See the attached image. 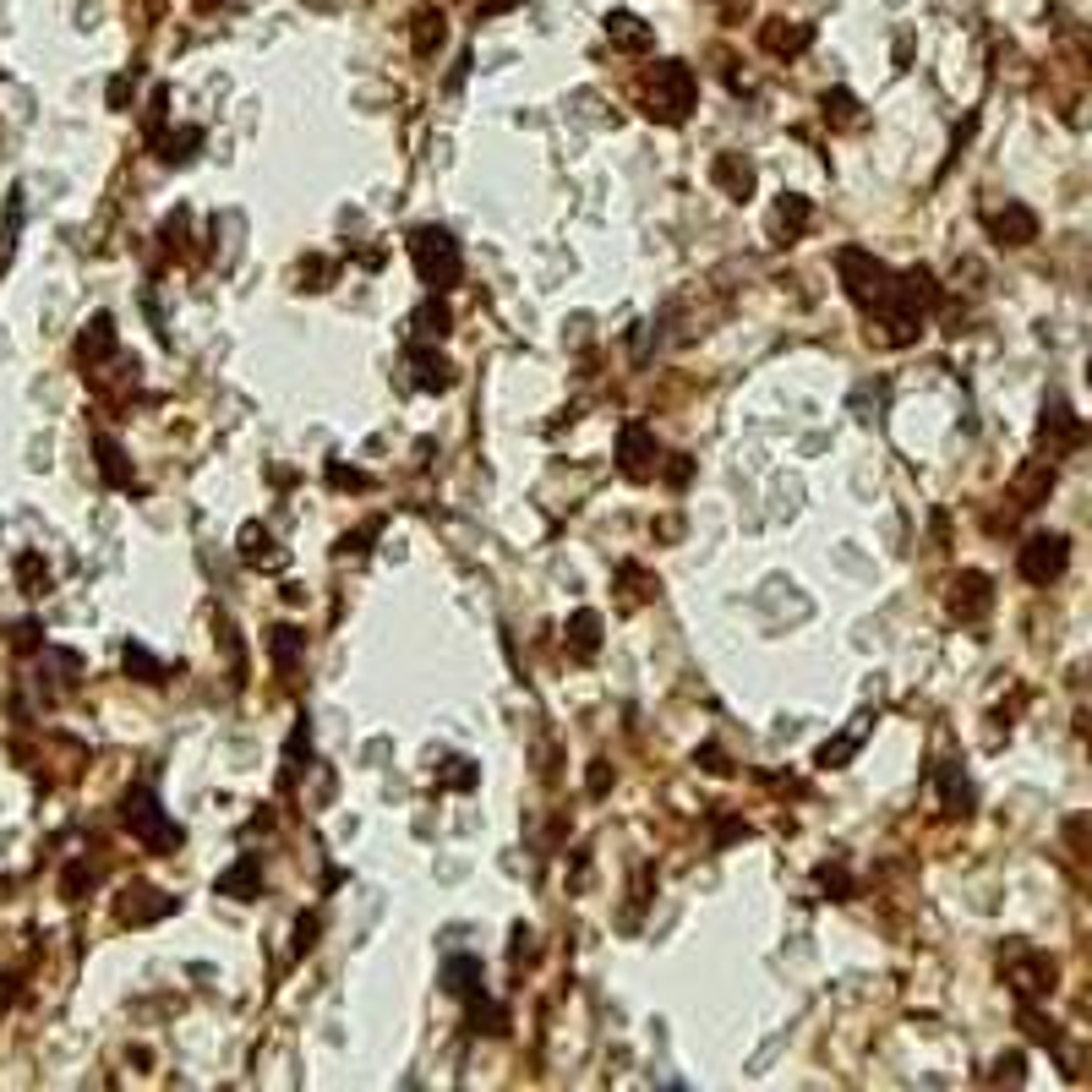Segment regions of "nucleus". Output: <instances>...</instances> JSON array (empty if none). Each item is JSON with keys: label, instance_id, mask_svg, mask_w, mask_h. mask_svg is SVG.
<instances>
[{"label": "nucleus", "instance_id": "1", "mask_svg": "<svg viewBox=\"0 0 1092 1092\" xmlns=\"http://www.w3.org/2000/svg\"><path fill=\"white\" fill-rule=\"evenodd\" d=\"M694 99H699V88H694L689 67H678V60H666V67H656V72L645 77V110H651L656 120H672V126L689 120Z\"/></svg>", "mask_w": 1092, "mask_h": 1092}, {"label": "nucleus", "instance_id": "2", "mask_svg": "<svg viewBox=\"0 0 1092 1092\" xmlns=\"http://www.w3.org/2000/svg\"><path fill=\"white\" fill-rule=\"evenodd\" d=\"M410 263H415V274H421V284H432V290L443 296L448 284L459 279V241L448 230H415L410 236Z\"/></svg>", "mask_w": 1092, "mask_h": 1092}, {"label": "nucleus", "instance_id": "3", "mask_svg": "<svg viewBox=\"0 0 1092 1092\" xmlns=\"http://www.w3.org/2000/svg\"><path fill=\"white\" fill-rule=\"evenodd\" d=\"M836 268H842V284H847V296L858 301V306H880L885 296H890V274H885V263L880 257H869L863 246H847V251H836Z\"/></svg>", "mask_w": 1092, "mask_h": 1092}, {"label": "nucleus", "instance_id": "4", "mask_svg": "<svg viewBox=\"0 0 1092 1092\" xmlns=\"http://www.w3.org/2000/svg\"><path fill=\"white\" fill-rule=\"evenodd\" d=\"M1066 563H1071V541L1066 535H1033L1021 546V558H1016L1027 585H1054L1059 573H1066Z\"/></svg>", "mask_w": 1092, "mask_h": 1092}, {"label": "nucleus", "instance_id": "5", "mask_svg": "<svg viewBox=\"0 0 1092 1092\" xmlns=\"http://www.w3.org/2000/svg\"><path fill=\"white\" fill-rule=\"evenodd\" d=\"M126 825H132L137 836H143L148 847H158V852H165V847H175V842H181V830H175V825H170L165 814H158V803H153V792H132V797H126Z\"/></svg>", "mask_w": 1092, "mask_h": 1092}, {"label": "nucleus", "instance_id": "6", "mask_svg": "<svg viewBox=\"0 0 1092 1092\" xmlns=\"http://www.w3.org/2000/svg\"><path fill=\"white\" fill-rule=\"evenodd\" d=\"M1005 967H1011V989H1021V994H1033V1000H1043V994L1054 989V961L1043 956V950H1027V945H1011L1005 950Z\"/></svg>", "mask_w": 1092, "mask_h": 1092}, {"label": "nucleus", "instance_id": "7", "mask_svg": "<svg viewBox=\"0 0 1092 1092\" xmlns=\"http://www.w3.org/2000/svg\"><path fill=\"white\" fill-rule=\"evenodd\" d=\"M651 459H656L651 427H645V421H628V427L618 432V470H623L628 481H645V475H651Z\"/></svg>", "mask_w": 1092, "mask_h": 1092}, {"label": "nucleus", "instance_id": "8", "mask_svg": "<svg viewBox=\"0 0 1092 1092\" xmlns=\"http://www.w3.org/2000/svg\"><path fill=\"white\" fill-rule=\"evenodd\" d=\"M994 606V585H989V573H956L950 580V613L961 618V623H973V618H983Z\"/></svg>", "mask_w": 1092, "mask_h": 1092}, {"label": "nucleus", "instance_id": "9", "mask_svg": "<svg viewBox=\"0 0 1092 1092\" xmlns=\"http://www.w3.org/2000/svg\"><path fill=\"white\" fill-rule=\"evenodd\" d=\"M711 181L727 191L732 203H749V197H754V165H749L743 153H716V158H711Z\"/></svg>", "mask_w": 1092, "mask_h": 1092}, {"label": "nucleus", "instance_id": "10", "mask_svg": "<svg viewBox=\"0 0 1092 1092\" xmlns=\"http://www.w3.org/2000/svg\"><path fill=\"white\" fill-rule=\"evenodd\" d=\"M1081 427H1076V415L1066 410V399H1049L1043 410V427H1038V443L1043 448H1059V454H1071V448H1081Z\"/></svg>", "mask_w": 1092, "mask_h": 1092}, {"label": "nucleus", "instance_id": "11", "mask_svg": "<svg viewBox=\"0 0 1092 1092\" xmlns=\"http://www.w3.org/2000/svg\"><path fill=\"white\" fill-rule=\"evenodd\" d=\"M989 230H994V241H1000V246H1027V241L1038 236V219H1033V208H1016V203H1011V208H1000V213L989 219Z\"/></svg>", "mask_w": 1092, "mask_h": 1092}, {"label": "nucleus", "instance_id": "12", "mask_svg": "<svg viewBox=\"0 0 1092 1092\" xmlns=\"http://www.w3.org/2000/svg\"><path fill=\"white\" fill-rule=\"evenodd\" d=\"M606 34H613V44H618V50H634V55H639V50H651V27L639 22L634 12H613V17H606Z\"/></svg>", "mask_w": 1092, "mask_h": 1092}, {"label": "nucleus", "instance_id": "13", "mask_svg": "<svg viewBox=\"0 0 1092 1092\" xmlns=\"http://www.w3.org/2000/svg\"><path fill=\"white\" fill-rule=\"evenodd\" d=\"M224 896H236V902H257V890H263V869H257V858H241L230 874L219 880Z\"/></svg>", "mask_w": 1092, "mask_h": 1092}, {"label": "nucleus", "instance_id": "14", "mask_svg": "<svg viewBox=\"0 0 1092 1092\" xmlns=\"http://www.w3.org/2000/svg\"><path fill=\"white\" fill-rule=\"evenodd\" d=\"M568 651L585 656V661L601 651V618H596V613H573V618H568Z\"/></svg>", "mask_w": 1092, "mask_h": 1092}, {"label": "nucleus", "instance_id": "15", "mask_svg": "<svg viewBox=\"0 0 1092 1092\" xmlns=\"http://www.w3.org/2000/svg\"><path fill=\"white\" fill-rule=\"evenodd\" d=\"M470 1033H481V1038L508 1033V1011H503V1005H492L487 994H470Z\"/></svg>", "mask_w": 1092, "mask_h": 1092}, {"label": "nucleus", "instance_id": "16", "mask_svg": "<svg viewBox=\"0 0 1092 1092\" xmlns=\"http://www.w3.org/2000/svg\"><path fill=\"white\" fill-rule=\"evenodd\" d=\"M940 792H945V809H950V814H967V809H973V782L961 776L956 765H940Z\"/></svg>", "mask_w": 1092, "mask_h": 1092}, {"label": "nucleus", "instance_id": "17", "mask_svg": "<svg viewBox=\"0 0 1092 1092\" xmlns=\"http://www.w3.org/2000/svg\"><path fill=\"white\" fill-rule=\"evenodd\" d=\"M301 651H306V639H301V628H290V623H279V628H268V656H274L279 666H296V661H301Z\"/></svg>", "mask_w": 1092, "mask_h": 1092}, {"label": "nucleus", "instance_id": "18", "mask_svg": "<svg viewBox=\"0 0 1092 1092\" xmlns=\"http://www.w3.org/2000/svg\"><path fill=\"white\" fill-rule=\"evenodd\" d=\"M759 44H765V50H776V55H792V50H803V44H809V27L765 22V27H759Z\"/></svg>", "mask_w": 1092, "mask_h": 1092}, {"label": "nucleus", "instance_id": "19", "mask_svg": "<svg viewBox=\"0 0 1092 1092\" xmlns=\"http://www.w3.org/2000/svg\"><path fill=\"white\" fill-rule=\"evenodd\" d=\"M809 197H782L776 203V241H787L792 230H803V224H809Z\"/></svg>", "mask_w": 1092, "mask_h": 1092}, {"label": "nucleus", "instance_id": "20", "mask_svg": "<svg viewBox=\"0 0 1092 1092\" xmlns=\"http://www.w3.org/2000/svg\"><path fill=\"white\" fill-rule=\"evenodd\" d=\"M415 366H421V389H448L454 382V372H448V361L437 350H415Z\"/></svg>", "mask_w": 1092, "mask_h": 1092}, {"label": "nucleus", "instance_id": "21", "mask_svg": "<svg viewBox=\"0 0 1092 1092\" xmlns=\"http://www.w3.org/2000/svg\"><path fill=\"white\" fill-rule=\"evenodd\" d=\"M475 978H481V961H448L443 967V989H454V994H475Z\"/></svg>", "mask_w": 1092, "mask_h": 1092}, {"label": "nucleus", "instance_id": "22", "mask_svg": "<svg viewBox=\"0 0 1092 1092\" xmlns=\"http://www.w3.org/2000/svg\"><path fill=\"white\" fill-rule=\"evenodd\" d=\"M825 120H830V126H852V120H858V99H852V93H842V88H830V93H825Z\"/></svg>", "mask_w": 1092, "mask_h": 1092}, {"label": "nucleus", "instance_id": "23", "mask_svg": "<svg viewBox=\"0 0 1092 1092\" xmlns=\"http://www.w3.org/2000/svg\"><path fill=\"white\" fill-rule=\"evenodd\" d=\"M863 732H869V716L858 721V732H852V737H836V743H825V749H820V765L836 770V759H852V749L863 743Z\"/></svg>", "mask_w": 1092, "mask_h": 1092}, {"label": "nucleus", "instance_id": "24", "mask_svg": "<svg viewBox=\"0 0 1092 1092\" xmlns=\"http://www.w3.org/2000/svg\"><path fill=\"white\" fill-rule=\"evenodd\" d=\"M115 344V328H110V317H93L88 334H82V356H105V350Z\"/></svg>", "mask_w": 1092, "mask_h": 1092}, {"label": "nucleus", "instance_id": "25", "mask_svg": "<svg viewBox=\"0 0 1092 1092\" xmlns=\"http://www.w3.org/2000/svg\"><path fill=\"white\" fill-rule=\"evenodd\" d=\"M437 39H443V17H437V12H421V17H415V50L432 55Z\"/></svg>", "mask_w": 1092, "mask_h": 1092}, {"label": "nucleus", "instance_id": "26", "mask_svg": "<svg viewBox=\"0 0 1092 1092\" xmlns=\"http://www.w3.org/2000/svg\"><path fill=\"white\" fill-rule=\"evenodd\" d=\"M415 328H421V334H448V306H443V301H427L421 312H415Z\"/></svg>", "mask_w": 1092, "mask_h": 1092}, {"label": "nucleus", "instance_id": "27", "mask_svg": "<svg viewBox=\"0 0 1092 1092\" xmlns=\"http://www.w3.org/2000/svg\"><path fill=\"white\" fill-rule=\"evenodd\" d=\"M99 459H105V475L115 481V487H126V481H132V475H126V465H120V448H115V443H99Z\"/></svg>", "mask_w": 1092, "mask_h": 1092}, {"label": "nucleus", "instance_id": "28", "mask_svg": "<svg viewBox=\"0 0 1092 1092\" xmlns=\"http://www.w3.org/2000/svg\"><path fill=\"white\" fill-rule=\"evenodd\" d=\"M197 143H203L197 132H181V137H170V153H165V158H170V165H186V158H191V148H197Z\"/></svg>", "mask_w": 1092, "mask_h": 1092}, {"label": "nucleus", "instance_id": "29", "mask_svg": "<svg viewBox=\"0 0 1092 1092\" xmlns=\"http://www.w3.org/2000/svg\"><path fill=\"white\" fill-rule=\"evenodd\" d=\"M126 666H132V672H143L148 683H158V661H153L148 651H137V645H132V651H126Z\"/></svg>", "mask_w": 1092, "mask_h": 1092}, {"label": "nucleus", "instance_id": "30", "mask_svg": "<svg viewBox=\"0 0 1092 1092\" xmlns=\"http://www.w3.org/2000/svg\"><path fill=\"white\" fill-rule=\"evenodd\" d=\"M284 759H290L284 770H290V776H296V770H301V759H306V721L296 727V737H290V749H284Z\"/></svg>", "mask_w": 1092, "mask_h": 1092}, {"label": "nucleus", "instance_id": "31", "mask_svg": "<svg viewBox=\"0 0 1092 1092\" xmlns=\"http://www.w3.org/2000/svg\"><path fill=\"white\" fill-rule=\"evenodd\" d=\"M820 885H825L830 896H836V902H842V896L852 890V880H847V874H836V869H830V863H825V869H820Z\"/></svg>", "mask_w": 1092, "mask_h": 1092}, {"label": "nucleus", "instance_id": "32", "mask_svg": "<svg viewBox=\"0 0 1092 1092\" xmlns=\"http://www.w3.org/2000/svg\"><path fill=\"white\" fill-rule=\"evenodd\" d=\"M1066 836H1071L1081 852H1092V814H1087V820H1071V825H1066Z\"/></svg>", "mask_w": 1092, "mask_h": 1092}, {"label": "nucleus", "instance_id": "33", "mask_svg": "<svg viewBox=\"0 0 1092 1092\" xmlns=\"http://www.w3.org/2000/svg\"><path fill=\"white\" fill-rule=\"evenodd\" d=\"M312 923H317V918H312V912H301V923H296V956L312 945Z\"/></svg>", "mask_w": 1092, "mask_h": 1092}, {"label": "nucleus", "instance_id": "34", "mask_svg": "<svg viewBox=\"0 0 1092 1092\" xmlns=\"http://www.w3.org/2000/svg\"><path fill=\"white\" fill-rule=\"evenodd\" d=\"M994 1081H1021V1054L1000 1059V1076H994Z\"/></svg>", "mask_w": 1092, "mask_h": 1092}, {"label": "nucleus", "instance_id": "35", "mask_svg": "<svg viewBox=\"0 0 1092 1092\" xmlns=\"http://www.w3.org/2000/svg\"><path fill=\"white\" fill-rule=\"evenodd\" d=\"M334 481L339 487H366V475H356V470H334Z\"/></svg>", "mask_w": 1092, "mask_h": 1092}, {"label": "nucleus", "instance_id": "36", "mask_svg": "<svg viewBox=\"0 0 1092 1092\" xmlns=\"http://www.w3.org/2000/svg\"><path fill=\"white\" fill-rule=\"evenodd\" d=\"M6 1000H12V983H6V978H0V1005H6Z\"/></svg>", "mask_w": 1092, "mask_h": 1092}, {"label": "nucleus", "instance_id": "37", "mask_svg": "<svg viewBox=\"0 0 1092 1092\" xmlns=\"http://www.w3.org/2000/svg\"><path fill=\"white\" fill-rule=\"evenodd\" d=\"M508 6H513V0H492V12H508Z\"/></svg>", "mask_w": 1092, "mask_h": 1092}, {"label": "nucleus", "instance_id": "38", "mask_svg": "<svg viewBox=\"0 0 1092 1092\" xmlns=\"http://www.w3.org/2000/svg\"><path fill=\"white\" fill-rule=\"evenodd\" d=\"M1087 743H1092V721H1087Z\"/></svg>", "mask_w": 1092, "mask_h": 1092}]
</instances>
